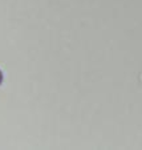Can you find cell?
Listing matches in <instances>:
<instances>
[{
  "instance_id": "6da1fadb",
  "label": "cell",
  "mask_w": 142,
  "mask_h": 150,
  "mask_svg": "<svg viewBox=\"0 0 142 150\" xmlns=\"http://www.w3.org/2000/svg\"><path fill=\"white\" fill-rule=\"evenodd\" d=\"M1 82H3V72L0 71V84H1Z\"/></svg>"
}]
</instances>
